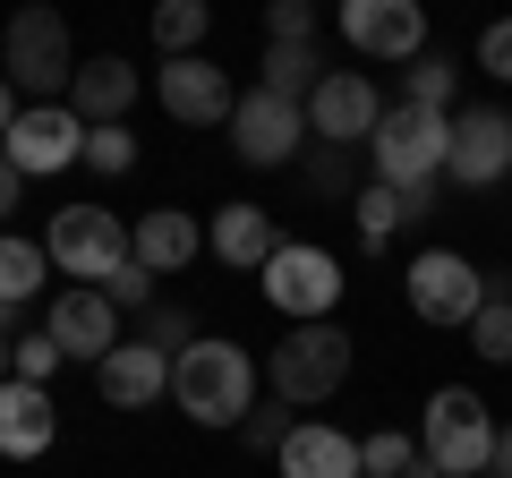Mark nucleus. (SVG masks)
<instances>
[{
    "mask_svg": "<svg viewBox=\"0 0 512 478\" xmlns=\"http://www.w3.org/2000/svg\"><path fill=\"white\" fill-rule=\"evenodd\" d=\"M171 402H180L197 427H248V410H256V368H248V350L222 342V333L188 342L180 359H171Z\"/></svg>",
    "mask_w": 512,
    "mask_h": 478,
    "instance_id": "1",
    "label": "nucleus"
},
{
    "mask_svg": "<svg viewBox=\"0 0 512 478\" xmlns=\"http://www.w3.org/2000/svg\"><path fill=\"white\" fill-rule=\"evenodd\" d=\"M419 461L436 478H478L495 461V410L470 385H436L427 393V427H419Z\"/></svg>",
    "mask_w": 512,
    "mask_h": 478,
    "instance_id": "2",
    "label": "nucleus"
},
{
    "mask_svg": "<svg viewBox=\"0 0 512 478\" xmlns=\"http://www.w3.org/2000/svg\"><path fill=\"white\" fill-rule=\"evenodd\" d=\"M376 154V180L384 188H436L444 163H453V111H419V103H393L384 129L367 137Z\"/></svg>",
    "mask_w": 512,
    "mask_h": 478,
    "instance_id": "3",
    "label": "nucleus"
},
{
    "mask_svg": "<svg viewBox=\"0 0 512 478\" xmlns=\"http://www.w3.org/2000/svg\"><path fill=\"white\" fill-rule=\"evenodd\" d=\"M265 376H274V402H291V410L333 402L350 385V333L342 325H291L274 342V359H265Z\"/></svg>",
    "mask_w": 512,
    "mask_h": 478,
    "instance_id": "4",
    "label": "nucleus"
},
{
    "mask_svg": "<svg viewBox=\"0 0 512 478\" xmlns=\"http://www.w3.org/2000/svg\"><path fill=\"white\" fill-rule=\"evenodd\" d=\"M43 248H52V274H77V291H103V282L137 257V248H128V222L111 214V205H60L52 231H43Z\"/></svg>",
    "mask_w": 512,
    "mask_h": 478,
    "instance_id": "5",
    "label": "nucleus"
},
{
    "mask_svg": "<svg viewBox=\"0 0 512 478\" xmlns=\"http://www.w3.org/2000/svg\"><path fill=\"white\" fill-rule=\"evenodd\" d=\"M0 52H9L0 77L18 94H43V103H52L60 86H77V43H69V18H60V9H18Z\"/></svg>",
    "mask_w": 512,
    "mask_h": 478,
    "instance_id": "6",
    "label": "nucleus"
},
{
    "mask_svg": "<svg viewBox=\"0 0 512 478\" xmlns=\"http://www.w3.org/2000/svg\"><path fill=\"white\" fill-rule=\"evenodd\" d=\"M265 299H274L291 325H325L333 299H342V265H333L325 248H308V239H282L274 265H265Z\"/></svg>",
    "mask_w": 512,
    "mask_h": 478,
    "instance_id": "7",
    "label": "nucleus"
},
{
    "mask_svg": "<svg viewBox=\"0 0 512 478\" xmlns=\"http://www.w3.org/2000/svg\"><path fill=\"white\" fill-rule=\"evenodd\" d=\"M402 291H410V308H419L427 325H470V316L487 308V274H478L461 248H419Z\"/></svg>",
    "mask_w": 512,
    "mask_h": 478,
    "instance_id": "8",
    "label": "nucleus"
},
{
    "mask_svg": "<svg viewBox=\"0 0 512 478\" xmlns=\"http://www.w3.org/2000/svg\"><path fill=\"white\" fill-rule=\"evenodd\" d=\"M308 129H316V146H333V154L367 146V137L384 129V94H376V77H367V69H325V86L308 94Z\"/></svg>",
    "mask_w": 512,
    "mask_h": 478,
    "instance_id": "9",
    "label": "nucleus"
},
{
    "mask_svg": "<svg viewBox=\"0 0 512 478\" xmlns=\"http://www.w3.org/2000/svg\"><path fill=\"white\" fill-rule=\"evenodd\" d=\"M231 146H239V163L282 171V163H299V146H308V111L282 103V94H265V86H248L239 111H231Z\"/></svg>",
    "mask_w": 512,
    "mask_h": 478,
    "instance_id": "10",
    "label": "nucleus"
},
{
    "mask_svg": "<svg viewBox=\"0 0 512 478\" xmlns=\"http://www.w3.org/2000/svg\"><path fill=\"white\" fill-rule=\"evenodd\" d=\"M0 146H9V163H18L26 180H52V171L86 163V120H77L69 103H26L18 129L0 137Z\"/></svg>",
    "mask_w": 512,
    "mask_h": 478,
    "instance_id": "11",
    "label": "nucleus"
},
{
    "mask_svg": "<svg viewBox=\"0 0 512 478\" xmlns=\"http://www.w3.org/2000/svg\"><path fill=\"white\" fill-rule=\"evenodd\" d=\"M504 171H512V111H495V103L453 111V163H444V180H461V188H495Z\"/></svg>",
    "mask_w": 512,
    "mask_h": 478,
    "instance_id": "12",
    "label": "nucleus"
},
{
    "mask_svg": "<svg viewBox=\"0 0 512 478\" xmlns=\"http://www.w3.org/2000/svg\"><path fill=\"white\" fill-rule=\"evenodd\" d=\"M342 35L367 60H419L427 52V18L419 0H342Z\"/></svg>",
    "mask_w": 512,
    "mask_h": 478,
    "instance_id": "13",
    "label": "nucleus"
},
{
    "mask_svg": "<svg viewBox=\"0 0 512 478\" xmlns=\"http://www.w3.org/2000/svg\"><path fill=\"white\" fill-rule=\"evenodd\" d=\"M154 103H163L180 129H214V120L239 111V94H231V77H222L214 60H163V69H154Z\"/></svg>",
    "mask_w": 512,
    "mask_h": 478,
    "instance_id": "14",
    "label": "nucleus"
},
{
    "mask_svg": "<svg viewBox=\"0 0 512 478\" xmlns=\"http://www.w3.org/2000/svg\"><path fill=\"white\" fill-rule=\"evenodd\" d=\"M43 333L60 342V359H77V368L94 359V368H103L111 350H120V308H111L103 291H77L69 282V291L52 299V316H43Z\"/></svg>",
    "mask_w": 512,
    "mask_h": 478,
    "instance_id": "15",
    "label": "nucleus"
},
{
    "mask_svg": "<svg viewBox=\"0 0 512 478\" xmlns=\"http://www.w3.org/2000/svg\"><path fill=\"white\" fill-rule=\"evenodd\" d=\"M94 393H103L111 410H154L171 393V359L154 342H120L103 368H94Z\"/></svg>",
    "mask_w": 512,
    "mask_h": 478,
    "instance_id": "16",
    "label": "nucleus"
},
{
    "mask_svg": "<svg viewBox=\"0 0 512 478\" xmlns=\"http://www.w3.org/2000/svg\"><path fill=\"white\" fill-rule=\"evenodd\" d=\"M52 436H60L52 393L26 385V376H9V385H0V453H9V461H35V453H52Z\"/></svg>",
    "mask_w": 512,
    "mask_h": 478,
    "instance_id": "17",
    "label": "nucleus"
},
{
    "mask_svg": "<svg viewBox=\"0 0 512 478\" xmlns=\"http://www.w3.org/2000/svg\"><path fill=\"white\" fill-rule=\"evenodd\" d=\"M128 248H137V265H146V274H180V265L205 248V222H188L180 205H154V214L128 222Z\"/></svg>",
    "mask_w": 512,
    "mask_h": 478,
    "instance_id": "18",
    "label": "nucleus"
},
{
    "mask_svg": "<svg viewBox=\"0 0 512 478\" xmlns=\"http://www.w3.org/2000/svg\"><path fill=\"white\" fill-rule=\"evenodd\" d=\"M128 103H137V69H128V60H111V52L86 60V69H77V86H69V111L86 120V129H120Z\"/></svg>",
    "mask_w": 512,
    "mask_h": 478,
    "instance_id": "19",
    "label": "nucleus"
},
{
    "mask_svg": "<svg viewBox=\"0 0 512 478\" xmlns=\"http://www.w3.org/2000/svg\"><path fill=\"white\" fill-rule=\"evenodd\" d=\"M205 248H214L222 265H274V248H282V231H274V214L265 205H222L214 222H205Z\"/></svg>",
    "mask_w": 512,
    "mask_h": 478,
    "instance_id": "20",
    "label": "nucleus"
},
{
    "mask_svg": "<svg viewBox=\"0 0 512 478\" xmlns=\"http://www.w3.org/2000/svg\"><path fill=\"white\" fill-rule=\"evenodd\" d=\"M274 470L282 478H359V444H350L342 427L308 419V427H291V444L274 453Z\"/></svg>",
    "mask_w": 512,
    "mask_h": 478,
    "instance_id": "21",
    "label": "nucleus"
},
{
    "mask_svg": "<svg viewBox=\"0 0 512 478\" xmlns=\"http://www.w3.org/2000/svg\"><path fill=\"white\" fill-rule=\"evenodd\" d=\"M350 214H359V239H393L410 214H436V188H384V180H367L359 197H350Z\"/></svg>",
    "mask_w": 512,
    "mask_h": 478,
    "instance_id": "22",
    "label": "nucleus"
},
{
    "mask_svg": "<svg viewBox=\"0 0 512 478\" xmlns=\"http://www.w3.org/2000/svg\"><path fill=\"white\" fill-rule=\"evenodd\" d=\"M43 274H52V248L26 231H0V308H26L43 291Z\"/></svg>",
    "mask_w": 512,
    "mask_h": 478,
    "instance_id": "23",
    "label": "nucleus"
},
{
    "mask_svg": "<svg viewBox=\"0 0 512 478\" xmlns=\"http://www.w3.org/2000/svg\"><path fill=\"white\" fill-rule=\"evenodd\" d=\"M325 86V69H316L308 43H265V94H282V103L308 111V94Z\"/></svg>",
    "mask_w": 512,
    "mask_h": 478,
    "instance_id": "24",
    "label": "nucleus"
},
{
    "mask_svg": "<svg viewBox=\"0 0 512 478\" xmlns=\"http://www.w3.org/2000/svg\"><path fill=\"white\" fill-rule=\"evenodd\" d=\"M205 26H214V9H205V0H163V9H154V43H163L171 60H197Z\"/></svg>",
    "mask_w": 512,
    "mask_h": 478,
    "instance_id": "25",
    "label": "nucleus"
},
{
    "mask_svg": "<svg viewBox=\"0 0 512 478\" xmlns=\"http://www.w3.org/2000/svg\"><path fill=\"white\" fill-rule=\"evenodd\" d=\"M470 350L487 368H512V299H487V308L470 316Z\"/></svg>",
    "mask_w": 512,
    "mask_h": 478,
    "instance_id": "26",
    "label": "nucleus"
},
{
    "mask_svg": "<svg viewBox=\"0 0 512 478\" xmlns=\"http://www.w3.org/2000/svg\"><path fill=\"white\" fill-rule=\"evenodd\" d=\"M453 60H444V52H419V60H410V94H402V103H419V111H444V103H453Z\"/></svg>",
    "mask_w": 512,
    "mask_h": 478,
    "instance_id": "27",
    "label": "nucleus"
},
{
    "mask_svg": "<svg viewBox=\"0 0 512 478\" xmlns=\"http://www.w3.org/2000/svg\"><path fill=\"white\" fill-rule=\"evenodd\" d=\"M419 470V436H367L359 444V478H410Z\"/></svg>",
    "mask_w": 512,
    "mask_h": 478,
    "instance_id": "28",
    "label": "nucleus"
},
{
    "mask_svg": "<svg viewBox=\"0 0 512 478\" xmlns=\"http://www.w3.org/2000/svg\"><path fill=\"white\" fill-rule=\"evenodd\" d=\"M86 171H103V180H120V171H137V137L120 129H86Z\"/></svg>",
    "mask_w": 512,
    "mask_h": 478,
    "instance_id": "29",
    "label": "nucleus"
},
{
    "mask_svg": "<svg viewBox=\"0 0 512 478\" xmlns=\"http://www.w3.org/2000/svg\"><path fill=\"white\" fill-rule=\"evenodd\" d=\"M146 342L163 350V359H180V350L205 342V333H197V316H188V308H171V299H163V308H146Z\"/></svg>",
    "mask_w": 512,
    "mask_h": 478,
    "instance_id": "30",
    "label": "nucleus"
},
{
    "mask_svg": "<svg viewBox=\"0 0 512 478\" xmlns=\"http://www.w3.org/2000/svg\"><path fill=\"white\" fill-rule=\"evenodd\" d=\"M248 444L256 453H282V444H291V402H256L248 410Z\"/></svg>",
    "mask_w": 512,
    "mask_h": 478,
    "instance_id": "31",
    "label": "nucleus"
},
{
    "mask_svg": "<svg viewBox=\"0 0 512 478\" xmlns=\"http://www.w3.org/2000/svg\"><path fill=\"white\" fill-rule=\"evenodd\" d=\"M265 35H274V43H308L316 35V9H308V0H274V9H265Z\"/></svg>",
    "mask_w": 512,
    "mask_h": 478,
    "instance_id": "32",
    "label": "nucleus"
},
{
    "mask_svg": "<svg viewBox=\"0 0 512 478\" xmlns=\"http://www.w3.org/2000/svg\"><path fill=\"white\" fill-rule=\"evenodd\" d=\"M103 299H111V308H154V274H146V265H137V257H128L120 274L103 282Z\"/></svg>",
    "mask_w": 512,
    "mask_h": 478,
    "instance_id": "33",
    "label": "nucleus"
},
{
    "mask_svg": "<svg viewBox=\"0 0 512 478\" xmlns=\"http://www.w3.org/2000/svg\"><path fill=\"white\" fill-rule=\"evenodd\" d=\"M52 368H60L52 333H18V376H26V385H52Z\"/></svg>",
    "mask_w": 512,
    "mask_h": 478,
    "instance_id": "34",
    "label": "nucleus"
},
{
    "mask_svg": "<svg viewBox=\"0 0 512 478\" xmlns=\"http://www.w3.org/2000/svg\"><path fill=\"white\" fill-rule=\"evenodd\" d=\"M478 69H487L495 86H512V18H495L487 35H478Z\"/></svg>",
    "mask_w": 512,
    "mask_h": 478,
    "instance_id": "35",
    "label": "nucleus"
},
{
    "mask_svg": "<svg viewBox=\"0 0 512 478\" xmlns=\"http://www.w3.org/2000/svg\"><path fill=\"white\" fill-rule=\"evenodd\" d=\"M308 180L325 188V197H350V171H342V154H333V146H325V154H308Z\"/></svg>",
    "mask_w": 512,
    "mask_h": 478,
    "instance_id": "36",
    "label": "nucleus"
},
{
    "mask_svg": "<svg viewBox=\"0 0 512 478\" xmlns=\"http://www.w3.org/2000/svg\"><path fill=\"white\" fill-rule=\"evenodd\" d=\"M18 188H26V171L9 163V146H0V214H9V205H18Z\"/></svg>",
    "mask_w": 512,
    "mask_h": 478,
    "instance_id": "37",
    "label": "nucleus"
},
{
    "mask_svg": "<svg viewBox=\"0 0 512 478\" xmlns=\"http://www.w3.org/2000/svg\"><path fill=\"white\" fill-rule=\"evenodd\" d=\"M495 478H512V427H495V461H487Z\"/></svg>",
    "mask_w": 512,
    "mask_h": 478,
    "instance_id": "38",
    "label": "nucleus"
},
{
    "mask_svg": "<svg viewBox=\"0 0 512 478\" xmlns=\"http://www.w3.org/2000/svg\"><path fill=\"white\" fill-rule=\"evenodd\" d=\"M18 129V86H9V77H0V137Z\"/></svg>",
    "mask_w": 512,
    "mask_h": 478,
    "instance_id": "39",
    "label": "nucleus"
},
{
    "mask_svg": "<svg viewBox=\"0 0 512 478\" xmlns=\"http://www.w3.org/2000/svg\"><path fill=\"white\" fill-rule=\"evenodd\" d=\"M9 376H18V342H9V333H0V385H9Z\"/></svg>",
    "mask_w": 512,
    "mask_h": 478,
    "instance_id": "40",
    "label": "nucleus"
},
{
    "mask_svg": "<svg viewBox=\"0 0 512 478\" xmlns=\"http://www.w3.org/2000/svg\"><path fill=\"white\" fill-rule=\"evenodd\" d=\"M410 478H436V470H427V461H419V470H410Z\"/></svg>",
    "mask_w": 512,
    "mask_h": 478,
    "instance_id": "41",
    "label": "nucleus"
}]
</instances>
